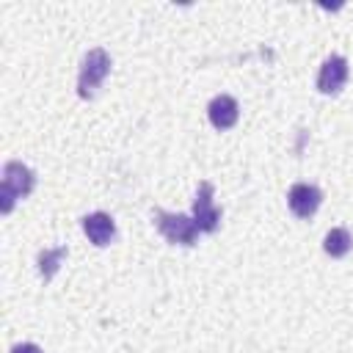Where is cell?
Here are the masks:
<instances>
[{"instance_id": "1", "label": "cell", "mask_w": 353, "mask_h": 353, "mask_svg": "<svg viewBox=\"0 0 353 353\" xmlns=\"http://www.w3.org/2000/svg\"><path fill=\"white\" fill-rule=\"evenodd\" d=\"M33 185H36L33 171L25 163H19V160H8L3 165V179H0V210L11 212L14 201L25 199L33 190Z\"/></svg>"}, {"instance_id": "10", "label": "cell", "mask_w": 353, "mask_h": 353, "mask_svg": "<svg viewBox=\"0 0 353 353\" xmlns=\"http://www.w3.org/2000/svg\"><path fill=\"white\" fill-rule=\"evenodd\" d=\"M66 245H58V248H44V251H39V276L44 279V281H50L55 273H58V268H61V262L66 259Z\"/></svg>"}, {"instance_id": "2", "label": "cell", "mask_w": 353, "mask_h": 353, "mask_svg": "<svg viewBox=\"0 0 353 353\" xmlns=\"http://www.w3.org/2000/svg\"><path fill=\"white\" fill-rule=\"evenodd\" d=\"M110 72V55L102 47H94L83 55L80 61V74H77V94L83 99H91L97 94V88L102 85V80Z\"/></svg>"}, {"instance_id": "7", "label": "cell", "mask_w": 353, "mask_h": 353, "mask_svg": "<svg viewBox=\"0 0 353 353\" xmlns=\"http://www.w3.org/2000/svg\"><path fill=\"white\" fill-rule=\"evenodd\" d=\"M207 119H210V124H212L215 130H229V127H234L237 119H240L237 99L229 97V94H218V97H212L210 105H207Z\"/></svg>"}, {"instance_id": "6", "label": "cell", "mask_w": 353, "mask_h": 353, "mask_svg": "<svg viewBox=\"0 0 353 353\" xmlns=\"http://www.w3.org/2000/svg\"><path fill=\"white\" fill-rule=\"evenodd\" d=\"M320 201H323L320 188H314L309 182H295L287 193V204H290L292 215H298V218H312L317 212Z\"/></svg>"}, {"instance_id": "8", "label": "cell", "mask_w": 353, "mask_h": 353, "mask_svg": "<svg viewBox=\"0 0 353 353\" xmlns=\"http://www.w3.org/2000/svg\"><path fill=\"white\" fill-rule=\"evenodd\" d=\"M83 232H85V237L94 243V245H108L113 237H116V221L108 215V212H88L85 218H83Z\"/></svg>"}, {"instance_id": "4", "label": "cell", "mask_w": 353, "mask_h": 353, "mask_svg": "<svg viewBox=\"0 0 353 353\" xmlns=\"http://www.w3.org/2000/svg\"><path fill=\"white\" fill-rule=\"evenodd\" d=\"M215 188L212 182H199V190H196V199H193V221L199 226V232H215L218 223H221V210L215 207Z\"/></svg>"}, {"instance_id": "3", "label": "cell", "mask_w": 353, "mask_h": 353, "mask_svg": "<svg viewBox=\"0 0 353 353\" xmlns=\"http://www.w3.org/2000/svg\"><path fill=\"white\" fill-rule=\"evenodd\" d=\"M154 223H157L160 234H163L168 243H174V245H193L196 237H199V226H196L193 215L157 210V212H154Z\"/></svg>"}, {"instance_id": "11", "label": "cell", "mask_w": 353, "mask_h": 353, "mask_svg": "<svg viewBox=\"0 0 353 353\" xmlns=\"http://www.w3.org/2000/svg\"><path fill=\"white\" fill-rule=\"evenodd\" d=\"M8 353H41V347H39V345H33V342H17Z\"/></svg>"}, {"instance_id": "9", "label": "cell", "mask_w": 353, "mask_h": 353, "mask_svg": "<svg viewBox=\"0 0 353 353\" xmlns=\"http://www.w3.org/2000/svg\"><path fill=\"white\" fill-rule=\"evenodd\" d=\"M350 248H353V234H350L345 226H334V229L325 234V240H323V251H325L331 259L345 256Z\"/></svg>"}, {"instance_id": "5", "label": "cell", "mask_w": 353, "mask_h": 353, "mask_svg": "<svg viewBox=\"0 0 353 353\" xmlns=\"http://www.w3.org/2000/svg\"><path fill=\"white\" fill-rule=\"evenodd\" d=\"M347 61L342 55H328L317 72V91L320 94H339L342 85L347 83Z\"/></svg>"}]
</instances>
